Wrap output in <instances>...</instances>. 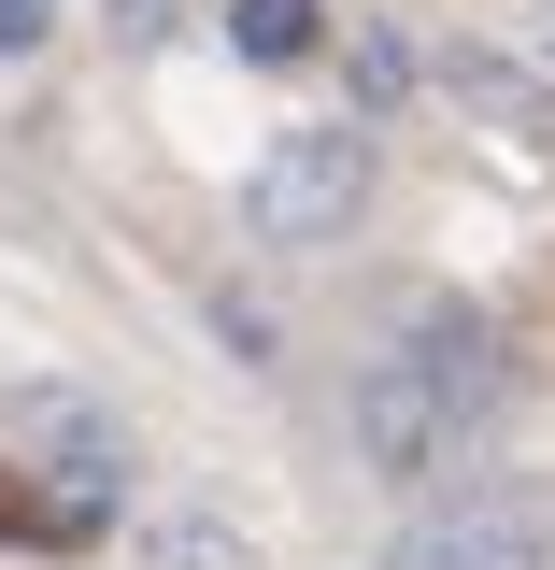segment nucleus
I'll use <instances>...</instances> for the list:
<instances>
[{
    "mask_svg": "<svg viewBox=\"0 0 555 570\" xmlns=\"http://www.w3.org/2000/svg\"><path fill=\"white\" fill-rule=\"evenodd\" d=\"M228 29H242V58H314V43H328V14H314V0H228Z\"/></svg>",
    "mask_w": 555,
    "mask_h": 570,
    "instance_id": "obj_5",
    "label": "nucleus"
},
{
    "mask_svg": "<svg viewBox=\"0 0 555 570\" xmlns=\"http://www.w3.org/2000/svg\"><path fill=\"white\" fill-rule=\"evenodd\" d=\"M157 557H171V570H242V542H228V528H200V513H186V528H171Z\"/></svg>",
    "mask_w": 555,
    "mask_h": 570,
    "instance_id": "obj_6",
    "label": "nucleus"
},
{
    "mask_svg": "<svg viewBox=\"0 0 555 570\" xmlns=\"http://www.w3.org/2000/svg\"><path fill=\"white\" fill-rule=\"evenodd\" d=\"M43 29H58V0H0V58H29Z\"/></svg>",
    "mask_w": 555,
    "mask_h": 570,
    "instance_id": "obj_7",
    "label": "nucleus"
},
{
    "mask_svg": "<svg viewBox=\"0 0 555 570\" xmlns=\"http://www.w3.org/2000/svg\"><path fill=\"white\" fill-rule=\"evenodd\" d=\"M385 570H555V499H527V485L427 499L414 528L385 542Z\"/></svg>",
    "mask_w": 555,
    "mask_h": 570,
    "instance_id": "obj_3",
    "label": "nucleus"
},
{
    "mask_svg": "<svg viewBox=\"0 0 555 570\" xmlns=\"http://www.w3.org/2000/svg\"><path fill=\"white\" fill-rule=\"evenodd\" d=\"M399 343H414L427 371H442V385L470 400V414H498V385H513V356H498V328H485V314H470V299H427V314H414V328H399Z\"/></svg>",
    "mask_w": 555,
    "mask_h": 570,
    "instance_id": "obj_4",
    "label": "nucleus"
},
{
    "mask_svg": "<svg viewBox=\"0 0 555 570\" xmlns=\"http://www.w3.org/2000/svg\"><path fill=\"white\" fill-rule=\"evenodd\" d=\"M470 428H485V414H470V400H456V385H442L414 343L356 356V456H370L385 485H427V471H456V456H470Z\"/></svg>",
    "mask_w": 555,
    "mask_h": 570,
    "instance_id": "obj_1",
    "label": "nucleus"
},
{
    "mask_svg": "<svg viewBox=\"0 0 555 570\" xmlns=\"http://www.w3.org/2000/svg\"><path fill=\"white\" fill-rule=\"evenodd\" d=\"M356 200H370V142L356 129H285L257 171H242V214L271 228V243H343Z\"/></svg>",
    "mask_w": 555,
    "mask_h": 570,
    "instance_id": "obj_2",
    "label": "nucleus"
}]
</instances>
